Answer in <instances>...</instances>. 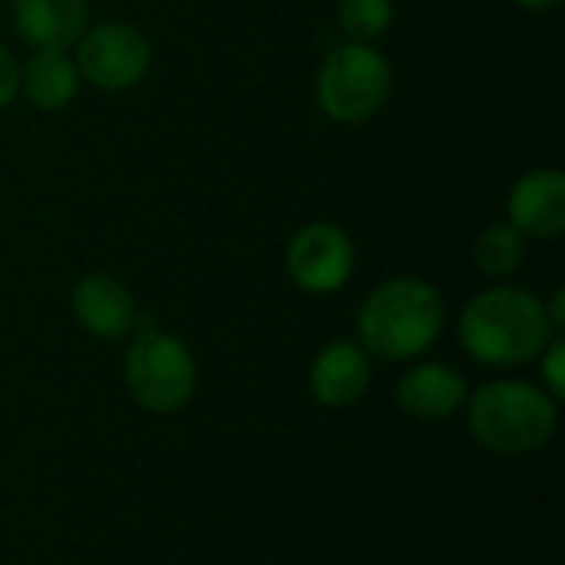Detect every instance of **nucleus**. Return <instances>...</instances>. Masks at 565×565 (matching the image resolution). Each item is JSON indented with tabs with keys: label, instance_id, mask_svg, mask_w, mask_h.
Here are the masks:
<instances>
[{
	"label": "nucleus",
	"instance_id": "1",
	"mask_svg": "<svg viewBox=\"0 0 565 565\" xmlns=\"http://www.w3.org/2000/svg\"><path fill=\"white\" fill-rule=\"evenodd\" d=\"M556 338L546 305L526 288L497 285L480 291L460 318L463 351L490 367L530 364Z\"/></svg>",
	"mask_w": 565,
	"mask_h": 565
},
{
	"label": "nucleus",
	"instance_id": "2",
	"mask_svg": "<svg viewBox=\"0 0 565 565\" xmlns=\"http://www.w3.org/2000/svg\"><path fill=\"white\" fill-rule=\"evenodd\" d=\"M444 318V298L430 281L391 278L364 298L358 311V344L371 358L411 361L434 348Z\"/></svg>",
	"mask_w": 565,
	"mask_h": 565
},
{
	"label": "nucleus",
	"instance_id": "3",
	"mask_svg": "<svg viewBox=\"0 0 565 565\" xmlns=\"http://www.w3.org/2000/svg\"><path fill=\"white\" fill-rule=\"evenodd\" d=\"M470 430L493 454H533L553 440L556 401L530 381H490L470 397Z\"/></svg>",
	"mask_w": 565,
	"mask_h": 565
},
{
	"label": "nucleus",
	"instance_id": "4",
	"mask_svg": "<svg viewBox=\"0 0 565 565\" xmlns=\"http://www.w3.org/2000/svg\"><path fill=\"white\" fill-rule=\"evenodd\" d=\"M394 89L391 60L374 43L344 40L334 46L318 70V106L334 122H367L377 116Z\"/></svg>",
	"mask_w": 565,
	"mask_h": 565
},
{
	"label": "nucleus",
	"instance_id": "5",
	"mask_svg": "<svg viewBox=\"0 0 565 565\" xmlns=\"http://www.w3.org/2000/svg\"><path fill=\"white\" fill-rule=\"evenodd\" d=\"M126 387L142 411L175 414L182 411L199 384V367L185 341L152 324L139 328L126 351Z\"/></svg>",
	"mask_w": 565,
	"mask_h": 565
},
{
	"label": "nucleus",
	"instance_id": "6",
	"mask_svg": "<svg viewBox=\"0 0 565 565\" xmlns=\"http://www.w3.org/2000/svg\"><path fill=\"white\" fill-rule=\"evenodd\" d=\"M79 79L103 93L132 89L152 63L149 40L132 23H99L76 40Z\"/></svg>",
	"mask_w": 565,
	"mask_h": 565
},
{
	"label": "nucleus",
	"instance_id": "7",
	"mask_svg": "<svg viewBox=\"0 0 565 565\" xmlns=\"http://www.w3.org/2000/svg\"><path fill=\"white\" fill-rule=\"evenodd\" d=\"M285 268L301 291L331 295L341 291L354 271V245L338 225L311 222L291 235Z\"/></svg>",
	"mask_w": 565,
	"mask_h": 565
},
{
	"label": "nucleus",
	"instance_id": "8",
	"mask_svg": "<svg viewBox=\"0 0 565 565\" xmlns=\"http://www.w3.org/2000/svg\"><path fill=\"white\" fill-rule=\"evenodd\" d=\"M507 212L523 238H559L565 232V175L559 169H533L520 175L510 189Z\"/></svg>",
	"mask_w": 565,
	"mask_h": 565
},
{
	"label": "nucleus",
	"instance_id": "9",
	"mask_svg": "<svg viewBox=\"0 0 565 565\" xmlns=\"http://www.w3.org/2000/svg\"><path fill=\"white\" fill-rule=\"evenodd\" d=\"M76 324L99 341H122L136 331L139 311L132 291L113 275H86L73 291Z\"/></svg>",
	"mask_w": 565,
	"mask_h": 565
},
{
	"label": "nucleus",
	"instance_id": "10",
	"mask_svg": "<svg viewBox=\"0 0 565 565\" xmlns=\"http://www.w3.org/2000/svg\"><path fill=\"white\" fill-rule=\"evenodd\" d=\"M308 384L321 407H351L371 384V354L354 341H331L318 351Z\"/></svg>",
	"mask_w": 565,
	"mask_h": 565
},
{
	"label": "nucleus",
	"instance_id": "11",
	"mask_svg": "<svg viewBox=\"0 0 565 565\" xmlns=\"http://www.w3.org/2000/svg\"><path fill=\"white\" fill-rule=\"evenodd\" d=\"M467 401V381L447 364L427 361L411 367L397 384V404L417 420H447Z\"/></svg>",
	"mask_w": 565,
	"mask_h": 565
},
{
	"label": "nucleus",
	"instance_id": "12",
	"mask_svg": "<svg viewBox=\"0 0 565 565\" xmlns=\"http://www.w3.org/2000/svg\"><path fill=\"white\" fill-rule=\"evenodd\" d=\"M86 20V0H13V26L33 50H70Z\"/></svg>",
	"mask_w": 565,
	"mask_h": 565
},
{
	"label": "nucleus",
	"instance_id": "13",
	"mask_svg": "<svg viewBox=\"0 0 565 565\" xmlns=\"http://www.w3.org/2000/svg\"><path fill=\"white\" fill-rule=\"evenodd\" d=\"M20 93L40 113L66 109L79 93V70L66 50H33L20 66Z\"/></svg>",
	"mask_w": 565,
	"mask_h": 565
},
{
	"label": "nucleus",
	"instance_id": "14",
	"mask_svg": "<svg viewBox=\"0 0 565 565\" xmlns=\"http://www.w3.org/2000/svg\"><path fill=\"white\" fill-rule=\"evenodd\" d=\"M477 268L490 278H507L513 275L523 258H526V238L510 225V222H497L490 228L480 232L477 238Z\"/></svg>",
	"mask_w": 565,
	"mask_h": 565
},
{
	"label": "nucleus",
	"instance_id": "15",
	"mask_svg": "<svg viewBox=\"0 0 565 565\" xmlns=\"http://www.w3.org/2000/svg\"><path fill=\"white\" fill-rule=\"evenodd\" d=\"M394 23L391 0H338V26L351 43H374Z\"/></svg>",
	"mask_w": 565,
	"mask_h": 565
},
{
	"label": "nucleus",
	"instance_id": "16",
	"mask_svg": "<svg viewBox=\"0 0 565 565\" xmlns=\"http://www.w3.org/2000/svg\"><path fill=\"white\" fill-rule=\"evenodd\" d=\"M540 364H543V384H546V394L553 401L565 397V341L563 338H553L543 354H540Z\"/></svg>",
	"mask_w": 565,
	"mask_h": 565
},
{
	"label": "nucleus",
	"instance_id": "17",
	"mask_svg": "<svg viewBox=\"0 0 565 565\" xmlns=\"http://www.w3.org/2000/svg\"><path fill=\"white\" fill-rule=\"evenodd\" d=\"M20 93V63L13 60V53L0 43V109L10 106Z\"/></svg>",
	"mask_w": 565,
	"mask_h": 565
},
{
	"label": "nucleus",
	"instance_id": "18",
	"mask_svg": "<svg viewBox=\"0 0 565 565\" xmlns=\"http://www.w3.org/2000/svg\"><path fill=\"white\" fill-rule=\"evenodd\" d=\"M546 315H550V324H553V331L559 334V331L565 328V291L563 288H556L553 301L546 305Z\"/></svg>",
	"mask_w": 565,
	"mask_h": 565
},
{
	"label": "nucleus",
	"instance_id": "19",
	"mask_svg": "<svg viewBox=\"0 0 565 565\" xmlns=\"http://www.w3.org/2000/svg\"><path fill=\"white\" fill-rule=\"evenodd\" d=\"M516 7H523V10H553V7H559V0H513Z\"/></svg>",
	"mask_w": 565,
	"mask_h": 565
}]
</instances>
